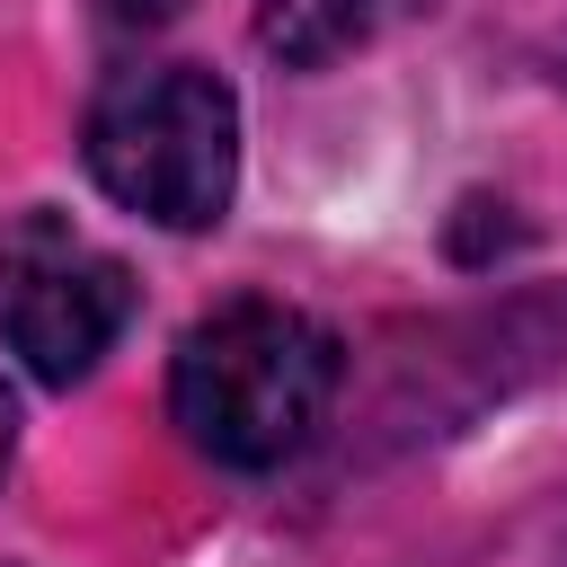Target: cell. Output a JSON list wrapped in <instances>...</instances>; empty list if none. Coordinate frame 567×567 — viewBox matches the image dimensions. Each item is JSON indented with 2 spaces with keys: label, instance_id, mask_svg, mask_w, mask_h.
<instances>
[{
  "label": "cell",
  "instance_id": "cell-6",
  "mask_svg": "<svg viewBox=\"0 0 567 567\" xmlns=\"http://www.w3.org/2000/svg\"><path fill=\"white\" fill-rule=\"evenodd\" d=\"M9 452H18V399L0 390V470H9Z\"/></svg>",
  "mask_w": 567,
  "mask_h": 567
},
{
  "label": "cell",
  "instance_id": "cell-4",
  "mask_svg": "<svg viewBox=\"0 0 567 567\" xmlns=\"http://www.w3.org/2000/svg\"><path fill=\"white\" fill-rule=\"evenodd\" d=\"M390 9H408V0H257V44L292 71H319L354 44H372Z\"/></svg>",
  "mask_w": 567,
  "mask_h": 567
},
{
  "label": "cell",
  "instance_id": "cell-5",
  "mask_svg": "<svg viewBox=\"0 0 567 567\" xmlns=\"http://www.w3.org/2000/svg\"><path fill=\"white\" fill-rule=\"evenodd\" d=\"M186 0H97V18L115 27V35H151V27H168Z\"/></svg>",
  "mask_w": 567,
  "mask_h": 567
},
{
  "label": "cell",
  "instance_id": "cell-1",
  "mask_svg": "<svg viewBox=\"0 0 567 567\" xmlns=\"http://www.w3.org/2000/svg\"><path fill=\"white\" fill-rule=\"evenodd\" d=\"M346 346L292 301H221L168 354V416L213 470H284L337 399Z\"/></svg>",
  "mask_w": 567,
  "mask_h": 567
},
{
  "label": "cell",
  "instance_id": "cell-2",
  "mask_svg": "<svg viewBox=\"0 0 567 567\" xmlns=\"http://www.w3.org/2000/svg\"><path fill=\"white\" fill-rule=\"evenodd\" d=\"M80 159L124 213L159 230H213L239 186V97L204 62H133L89 97Z\"/></svg>",
  "mask_w": 567,
  "mask_h": 567
},
{
  "label": "cell",
  "instance_id": "cell-3",
  "mask_svg": "<svg viewBox=\"0 0 567 567\" xmlns=\"http://www.w3.org/2000/svg\"><path fill=\"white\" fill-rule=\"evenodd\" d=\"M124 319H133V275L106 248H89L53 213L9 230V248H0V337L27 354L35 381H53V390L89 381L106 363V346L124 337Z\"/></svg>",
  "mask_w": 567,
  "mask_h": 567
}]
</instances>
